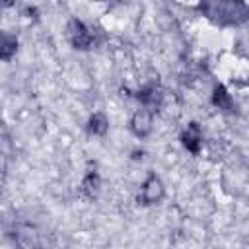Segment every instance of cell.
<instances>
[{
	"label": "cell",
	"mask_w": 249,
	"mask_h": 249,
	"mask_svg": "<svg viewBox=\"0 0 249 249\" xmlns=\"http://www.w3.org/2000/svg\"><path fill=\"white\" fill-rule=\"evenodd\" d=\"M68 35H70V41H72L76 47H80V49H86V47L91 45V35H89V31H88L80 21H72V23H70Z\"/></svg>",
	"instance_id": "cell-2"
},
{
	"label": "cell",
	"mask_w": 249,
	"mask_h": 249,
	"mask_svg": "<svg viewBox=\"0 0 249 249\" xmlns=\"http://www.w3.org/2000/svg\"><path fill=\"white\" fill-rule=\"evenodd\" d=\"M226 101H228V95H226L224 88H216V91H214V103L216 105H224Z\"/></svg>",
	"instance_id": "cell-6"
},
{
	"label": "cell",
	"mask_w": 249,
	"mask_h": 249,
	"mask_svg": "<svg viewBox=\"0 0 249 249\" xmlns=\"http://www.w3.org/2000/svg\"><path fill=\"white\" fill-rule=\"evenodd\" d=\"M105 128H107V124H105V119H103V117L95 115V117L89 121V130H91V132H105Z\"/></svg>",
	"instance_id": "cell-5"
},
{
	"label": "cell",
	"mask_w": 249,
	"mask_h": 249,
	"mask_svg": "<svg viewBox=\"0 0 249 249\" xmlns=\"http://www.w3.org/2000/svg\"><path fill=\"white\" fill-rule=\"evenodd\" d=\"M150 128H152V117H150V113L148 111H138L132 117V130H134V134L144 136V134L150 132Z\"/></svg>",
	"instance_id": "cell-3"
},
{
	"label": "cell",
	"mask_w": 249,
	"mask_h": 249,
	"mask_svg": "<svg viewBox=\"0 0 249 249\" xmlns=\"http://www.w3.org/2000/svg\"><path fill=\"white\" fill-rule=\"evenodd\" d=\"M183 144H185V148L191 150V152H196V150H198V146H200V134H198V128H196L195 123H193V124L189 126V130L183 134Z\"/></svg>",
	"instance_id": "cell-4"
},
{
	"label": "cell",
	"mask_w": 249,
	"mask_h": 249,
	"mask_svg": "<svg viewBox=\"0 0 249 249\" xmlns=\"http://www.w3.org/2000/svg\"><path fill=\"white\" fill-rule=\"evenodd\" d=\"M161 195H163L161 183H160L156 177H150V179L144 183V187H142L140 200H142L144 204H152V202H158V200L161 198Z\"/></svg>",
	"instance_id": "cell-1"
}]
</instances>
